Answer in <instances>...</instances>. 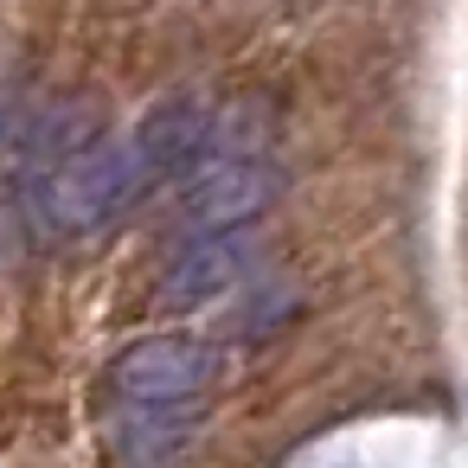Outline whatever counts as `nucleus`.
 <instances>
[{"instance_id":"3","label":"nucleus","mask_w":468,"mask_h":468,"mask_svg":"<svg viewBox=\"0 0 468 468\" xmlns=\"http://www.w3.org/2000/svg\"><path fill=\"white\" fill-rule=\"evenodd\" d=\"M282 186H289V174H282L276 154H218L186 180V193L174 206V225H180V238L244 231L282 199Z\"/></svg>"},{"instance_id":"4","label":"nucleus","mask_w":468,"mask_h":468,"mask_svg":"<svg viewBox=\"0 0 468 468\" xmlns=\"http://www.w3.org/2000/svg\"><path fill=\"white\" fill-rule=\"evenodd\" d=\"M212 129H218V110H212L206 97H193V90L154 103V110L122 135L142 193L161 186V180H180L186 167H206V154H212Z\"/></svg>"},{"instance_id":"5","label":"nucleus","mask_w":468,"mask_h":468,"mask_svg":"<svg viewBox=\"0 0 468 468\" xmlns=\"http://www.w3.org/2000/svg\"><path fill=\"white\" fill-rule=\"evenodd\" d=\"M257 231H206V238H186L174 250V263L161 270V302L167 308H206V302H225L231 289H244V276L257 270Z\"/></svg>"},{"instance_id":"1","label":"nucleus","mask_w":468,"mask_h":468,"mask_svg":"<svg viewBox=\"0 0 468 468\" xmlns=\"http://www.w3.org/2000/svg\"><path fill=\"white\" fill-rule=\"evenodd\" d=\"M218 372V353L193 334H148L116 353L110 366V398L116 417H193L206 385Z\"/></svg>"},{"instance_id":"2","label":"nucleus","mask_w":468,"mask_h":468,"mask_svg":"<svg viewBox=\"0 0 468 468\" xmlns=\"http://www.w3.org/2000/svg\"><path fill=\"white\" fill-rule=\"evenodd\" d=\"M46 225L58 238H90L103 225H116L135 199H142V180H135V161H129V142L122 135H97L84 142L71 161H58L46 174Z\"/></svg>"}]
</instances>
